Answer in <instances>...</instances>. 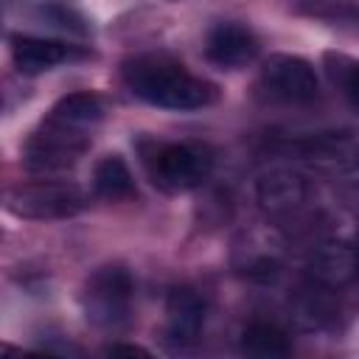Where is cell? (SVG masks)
<instances>
[{
	"instance_id": "cell-16",
	"label": "cell",
	"mask_w": 359,
	"mask_h": 359,
	"mask_svg": "<svg viewBox=\"0 0 359 359\" xmlns=\"http://www.w3.org/2000/svg\"><path fill=\"white\" fill-rule=\"evenodd\" d=\"M107 353L109 356H149V351L146 348H137V345H121V342H112L109 348H107Z\"/></svg>"
},
{
	"instance_id": "cell-17",
	"label": "cell",
	"mask_w": 359,
	"mask_h": 359,
	"mask_svg": "<svg viewBox=\"0 0 359 359\" xmlns=\"http://www.w3.org/2000/svg\"><path fill=\"white\" fill-rule=\"evenodd\" d=\"M356 275H359V247H356Z\"/></svg>"
},
{
	"instance_id": "cell-14",
	"label": "cell",
	"mask_w": 359,
	"mask_h": 359,
	"mask_svg": "<svg viewBox=\"0 0 359 359\" xmlns=\"http://www.w3.org/2000/svg\"><path fill=\"white\" fill-rule=\"evenodd\" d=\"M53 115L62 118V121L79 123V126H93V123L101 121L104 104H101V98L93 95V93H70V95H65V98L53 107Z\"/></svg>"
},
{
	"instance_id": "cell-8",
	"label": "cell",
	"mask_w": 359,
	"mask_h": 359,
	"mask_svg": "<svg viewBox=\"0 0 359 359\" xmlns=\"http://www.w3.org/2000/svg\"><path fill=\"white\" fill-rule=\"evenodd\" d=\"M255 194H258L261 208L269 216H289V213H294L306 202L309 185H306V180L297 171L275 168V171H269V174H264L258 180Z\"/></svg>"
},
{
	"instance_id": "cell-6",
	"label": "cell",
	"mask_w": 359,
	"mask_h": 359,
	"mask_svg": "<svg viewBox=\"0 0 359 359\" xmlns=\"http://www.w3.org/2000/svg\"><path fill=\"white\" fill-rule=\"evenodd\" d=\"M261 81L275 98H283L292 104H309L320 95V81L314 67L306 59L289 56V53L269 56L261 67Z\"/></svg>"
},
{
	"instance_id": "cell-9",
	"label": "cell",
	"mask_w": 359,
	"mask_h": 359,
	"mask_svg": "<svg viewBox=\"0 0 359 359\" xmlns=\"http://www.w3.org/2000/svg\"><path fill=\"white\" fill-rule=\"evenodd\" d=\"M205 325V300L194 289H174L165 303V337L174 345H194Z\"/></svg>"
},
{
	"instance_id": "cell-4",
	"label": "cell",
	"mask_w": 359,
	"mask_h": 359,
	"mask_svg": "<svg viewBox=\"0 0 359 359\" xmlns=\"http://www.w3.org/2000/svg\"><path fill=\"white\" fill-rule=\"evenodd\" d=\"M132 275L123 266H101L95 269L81 292L84 317L107 331H118L129 323L132 314Z\"/></svg>"
},
{
	"instance_id": "cell-3",
	"label": "cell",
	"mask_w": 359,
	"mask_h": 359,
	"mask_svg": "<svg viewBox=\"0 0 359 359\" xmlns=\"http://www.w3.org/2000/svg\"><path fill=\"white\" fill-rule=\"evenodd\" d=\"M143 160L154 185L165 191L199 188L213 168V154L202 143H157Z\"/></svg>"
},
{
	"instance_id": "cell-11",
	"label": "cell",
	"mask_w": 359,
	"mask_h": 359,
	"mask_svg": "<svg viewBox=\"0 0 359 359\" xmlns=\"http://www.w3.org/2000/svg\"><path fill=\"white\" fill-rule=\"evenodd\" d=\"M351 275H356V250L342 241H325L309 255V278L323 289L342 286Z\"/></svg>"
},
{
	"instance_id": "cell-1",
	"label": "cell",
	"mask_w": 359,
	"mask_h": 359,
	"mask_svg": "<svg viewBox=\"0 0 359 359\" xmlns=\"http://www.w3.org/2000/svg\"><path fill=\"white\" fill-rule=\"evenodd\" d=\"M126 87L163 109H202L216 101V87L165 53H143L123 62Z\"/></svg>"
},
{
	"instance_id": "cell-10",
	"label": "cell",
	"mask_w": 359,
	"mask_h": 359,
	"mask_svg": "<svg viewBox=\"0 0 359 359\" xmlns=\"http://www.w3.org/2000/svg\"><path fill=\"white\" fill-rule=\"evenodd\" d=\"M11 56H14V65L20 73H45L62 62H70V59H79L84 56V50H79L76 45H65V42H56V39H42V36H14V45H11Z\"/></svg>"
},
{
	"instance_id": "cell-13",
	"label": "cell",
	"mask_w": 359,
	"mask_h": 359,
	"mask_svg": "<svg viewBox=\"0 0 359 359\" xmlns=\"http://www.w3.org/2000/svg\"><path fill=\"white\" fill-rule=\"evenodd\" d=\"M93 185H95V194L104 196V199H123L135 191L132 171L126 168V163L118 154H109L95 165Z\"/></svg>"
},
{
	"instance_id": "cell-12",
	"label": "cell",
	"mask_w": 359,
	"mask_h": 359,
	"mask_svg": "<svg viewBox=\"0 0 359 359\" xmlns=\"http://www.w3.org/2000/svg\"><path fill=\"white\" fill-rule=\"evenodd\" d=\"M241 348L252 356H289L292 353V339L289 334L275 325V323H266V320H255L244 328L241 334Z\"/></svg>"
},
{
	"instance_id": "cell-2",
	"label": "cell",
	"mask_w": 359,
	"mask_h": 359,
	"mask_svg": "<svg viewBox=\"0 0 359 359\" xmlns=\"http://www.w3.org/2000/svg\"><path fill=\"white\" fill-rule=\"evenodd\" d=\"M90 146L87 126L62 121L50 112V118L28 137L25 143V168L34 174H53L70 168Z\"/></svg>"
},
{
	"instance_id": "cell-5",
	"label": "cell",
	"mask_w": 359,
	"mask_h": 359,
	"mask_svg": "<svg viewBox=\"0 0 359 359\" xmlns=\"http://www.w3.org/2000/svg\"><path fill=\"white\" fill-rule=\"evenodd\" d=\"M6 208L22 219L50 222V219H67L84 208V194L70 182H25L8 191Z\"/></svg>"
},
{
	"instance_id": "cell-15",
	"label": "cell",
	"mask_w": 359,
	"mask_h": 359,
	"mask_svg": "<svg viewBox=\"0 0 359 359\" xmlns=\"http://www.w3.org/2000/svg\"><path fill=\"white\" fill-rule=\"evenodd\" d=\"M342 87H345L348 101L359 109V62H356V65H351V67L345 70V76H342Z\"/></svg>"
},
{
	"instance_id": "cell-7",
	"label": "cell",
	"mask_w": 359,
	"mask_h": 359,
	"mask_svg": "<svg viewBox=\"0 0 359 359\" xmlns=\"http://www.w3.org/2000/svg\"><path fill=\"white\" fill-rule=\"evenodd\" d=\"M205 53L210 62H216L222 67H238V65H247L250 59H255L258 39L241 22H219L208 31Z\"/></svg>"
}]
</instances>
